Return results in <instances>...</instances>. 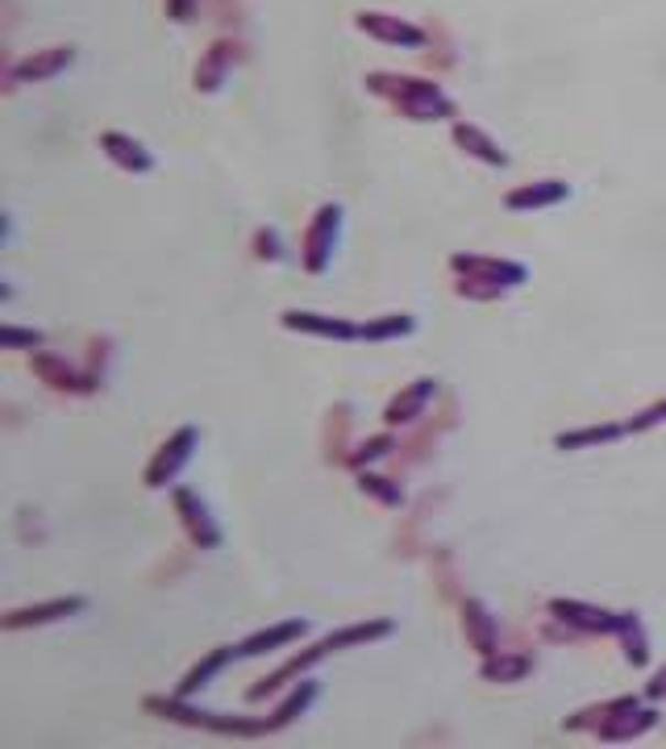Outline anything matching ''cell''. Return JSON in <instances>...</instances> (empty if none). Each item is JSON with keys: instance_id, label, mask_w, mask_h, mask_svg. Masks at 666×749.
Listing matches in <instances>:
<instances>
[{"instance_id": "4", "label": "cell", "mask_w": 666, "mask_h": 749, "mask_svg": "<svg viewBox=\"0 0 666 749\" xmlns=\"http://www.w3.org/2000/svg\"><path fill=\"white\" fill-rule=\"evenodd\" d=\"M450 267L458 275V296L467 300H495L509 287L529 280L525 262L516 259H492V254H450Z\"/></svg>"}, {"instance_id": "33", "label": "cell", "mask_w": 666, "mask_h": 749, "mask_svg": "<svg viewBox=\"0 0 666 749\" xmlns=\"http://www.w3.org/2000/svg\"><path fill=\"white\" fill-rule=\"evenodd\" d=\"M646 699H666V671H658L646 683Z\"/></svg>"}, {"instance_id": "3", "label": "cell", "mask_w": 666, "mask_h": 749, "mask_svg": "<svg viewBox=\"0 0 666 749\" xmlns=\"http://www.w3.org/2000/svg\"><path fill=\"white\" fill-rule=\"evenodd\" d=\"M654 725H658V712L646 708L637 695H616L604 708H583L579 716L563 720V729H591L604 741H633Z\"/></svg>"}, {"instance_id": "10", "label": "cell", "mask_w": 666, "mask_h": 749, "mask_svg": "<svg viewBox=\"0 0 666 749\" xmlns=\"http://www.w3.org/2000/svg\"><path fill=\"white\" fill-rule=\"evenodd\" d=\"M76 63V46H51V51H39V55H25L9 72V88L13 84H42V79H55L67 67Z\"/></svg>"}, {"instance_id": "7", "label": "cell", "mask_w": 666, "mask_h": 749, "mask_svg": "<svg viewBox=\"0 0 666 749\" xmlns=\"http://www.w3.org/2000/svg\"><path fill=\"white\" fill-rule=\"evenodd\" d=\"M172 504H175V512H179L184 529H188V538L200 545V550H217V545H221V529H217V521L209 517L205 500H200L192 487H175Z\"/></svg>"}, {"instance_id": "32", "label": "cell", "mask_w": 666, "mask_h": 749, "mask_svg": "<svg viewBox=\"0 0 666 749\" xmlns=\"http://www.w3.org/2000/svg\"><path fill=\"white\" fill-rule=\"evenodd\" d=\"M196 13V0H167V18L172 21H188Z\"/></svg>"}, {"instance_id": "25", "label": "cell", "mask_w": 666, "mask_h": 749, "mask_svg": "<svg viewBox=\"0 0 666 749\" xmlns=\"http://www.w3.org/2000/svg\"><path fill=\"white\" fill-rule=\"evenodd\" d=\"M417 329V321L408 317V313H392V317H380V321H367L362 325V341H392V337H404Z\"/></svg>"}, {"instance_id": "16", "label": "cell", "mask_w": 666, "mask_h": 749, "mask_svg": "<svg viewBox=\"0 0 666 749\" xmlns=\"http://www.w3.org/2000/svg\"><path fill=\"white\" fill-rule=\"evenodd\" d=\"M450 138H455V146L462 150V154H471V159H479V163H488V167H509V154L495 146L492 133L471 126V121H455Z\"/></svg>"}, {"instance_id": "31", "label": "cell", "mask_w": 666, "mask_h": 749, "mask_svg": "<svg viewBox=\"0 0 666 749\" xmlns=\"http://www.w3.org/2000/svg\"><path fill=\"white\" fill-rule=\"evenodd\" d=\"M658 421H666V400L663 404H654V409H646L642 416H633V421H629V433H642V430H649V425H658Z\"/></svg>"}, {"instance_id": "6", "label": "cell", "mask_w": 666, "mask_h": 749, "mask_svg": "<svg viewBox=\"0 0 666 749\" xmlns=\"http://www.w3.org/2000/svg\"><path fill=\"white\" fill-rule=\"evenodd\" d=\"M196 437L200 433L192 430V425H179V430L163 442V449L154 454V463L146 467V487H167L184 470V463L192 458V449H196Z\"/></svg>"}, {"instance_id": "27", "label": "cell", "mask_w": 666, "mask_h": 749, "mask_svg": "<svg viewBox=\"0 0 666 749\" xmlns=\"http://www.w3.org/2000/svg\"><path fill=\"white\" fill-rule=\"evenodd\" d=\"M359 487L367 491V496H375L380 504H387V508H400V504H404V491H400V484H392V479H383V475L359 470Z\"/></svg>"}, {"instance_id": "12", "label": "cell", "mask_w": 666, "mask_h": 749, "mask_svg": "<svg viewBox=\"0 0 666 749\" xmlns=\"http://www.w3.org/2000/svg\"><path fill=\"white\" fill-rule=\"evenodd\" d=\"M284 325L308 337H329V341H362V325L338 317H321V313H284Z\"/></svg>"}, {"instance_id": "8", "label": "cell", "mask_w": 666, "mask_h": 749, "mask_svg": "<svg viewBox=\"0 0 666 749\" xmlns=\"http://www.w3.org/2000/svg\"><path fill=\"white\" fill-rule=\"evenodd\" d=\"M550 612L558 620H567L575 633H616L621 620H625V612L616 617V612H604V608L583 604V599H550Z\"/></svg>"}, {"instance_id": "21", "label": "cell", "mask_w": 666, "mask_h": 749, "mask_svg": "<svg viewBox=\"0 0 666 749\" xmlns=\"http://www.w3.org/2000/svg\"><path fill=\"white\" fill-rule=\"evenodd\" d=\"M34 371L51 383V388H58V392H92L96 383L92 379H84V374L72 367V362H63V358L55 355H39L34 358Z\"/></svg>"}, {"instance_id": "5", "label": "cell", "mask_w": 666, "mask_h": 749, "mask_svg": "<svg viewBox=\"0 0 666 749\" xmlns=\"http://www.w3.org/2000/svg\"><path fill=\"white\" fill-rule=\"evenodd\" d=\"M338 229H342V205H321L317 213H313L308 234H305V271L308 275H321L325 262L334 259Z\"/></svg>"}, {"instance_id": "9", "label": "cell", "mask_w": 666, "mask_h": 749, "mask_svg": "<svg viewBox=\"0 0 666 749\" xmlns=\"http://www.w3.org/2000/svg\"><path fill=\"white\" fill-rule=\"evenodd\" d=\"M362 34H371L375 42H387V46H408V51H417L429 42V34L413 25V21H400V18H387V13H359L354 18Z\"/></svg>"}, {"instance_id": "11", "label": "cell", "mask_w": 666, "mask_h": 749, "mask_svg": "<svg viewBox=\"0 0 666 749\" xmlns=\"http://www.w3.org/2000/svg\"><path fill=\"white\" fill-rule=\"evenodd\" d=\"M238 58H242V46H238L233 37H217L209 51L200 55V63H196V88H200V93H217Z\"/></svg>"}, {"instance_id": "2", "label": "cell", "mask_w": 666, "mask_h": 749, "mask_svg": "<svg viewBox=\"0 0 666 749\" xmlns=\"http://www.w3.org/2000/svg\"><path fill=\"white\" fill-rule=\"evenodd\" d=\"M367 93H375L396 112L413 117V121L455 117V100L441 93L434 79H417V75H367Z\"/></svg>"}, {"instance_id": "17", "label": "cell", "mask_w": 666, "mask_h": 749, "mask_svg": "<svg viewBox=\"0 0 666 749\" xmlns=\"http://www.w3.org/2000/svg\"><path fill=\"white\" fill-rule=\"evenodd\" d=\"M567 196H571V187L563 184V180H542V184L513 187V192L504 196V208H513V213H533V208L558 205V200H567Z\"/></svg>"}, {"instance_id": "24", "label": "cell", "mask_w": 666, "mask_h": 749, "mask_svg": "<svg viewBox=\"0 0 666 749\" xmlns=\"http://www.w3.org/2000/svg\"><path fill=\"white\" fill-rule=\"evenodd\" d=\"M529 674H533V658L525 654H500V658L488 654V662H483V679H488V683H521V679H529Z\"/></svg>"}, {"instance_id": "13", "label": "cell", "mask_w": 666, "mask_h": 749, "mask_svg": "<svg viewBox=\"0 0 666 749\" xmlns=\"http://www.w3.org/2000/svg\"><path fill=\"white\" fill-rule=\"evenodd\" d=\"M462 629H467V641L476 645L479 654L483 658L495 654V645H500V625H495V617L483 608V599H476V596L462 599Z\"/></svg>"}, {"instance_id": "22", "label": "cell", "mask_w": 666, "mask_h": 749, "mask_svg": "<svg viewBox=\"0 0 666 749\" xmlns=\"http://www.w3.org/2000/svg\"><path fill=\"white\" fill-rule=\"evenodd\" d=\"M233 658H238V645H221V650H212L209 658H200V662H196V666L184 674V683H179V695L205 692L212 679L221 674V666H226V662H233Z\"/></svg>"}, {"instance_id": "18", "label": "cell", "mask_w": 666, "mask_h": 749, "mask_svg": "<svg viewBox=\"0 0 666 749\" xmlns=\"http://www.w3.org/2000/svg\"><path fill=\"white\" fill-rule=\"evenodd\" d=\"M434 395H438V383H434V379H417V383H408V388L387 404V412H383V416H387V425H408V421H417Z\"/></svg>"}, {"instance_id": "23", "label": "cell", "mask_w": 666, "mask_h": 749, "mask_svg": "<svg viewBox=\"0 0 666 749\" xmlns=\"http://www.w3.org/2000/svg\"><path fill=\"white\" fill-rule=\"evenodd\" d=\"M629 433V425H591V430H575V433H558L554 446L558 449H588V446H604V442H621Z\"/></svg>"}, {"instance_id": "26", "label": "cell", "mask_w": 666, "mask_h": 749, "mask_svg": "<svg viewBox=\"0 0 666 749\" xmlns=\"http://www.w3.org/2000/svg\"><path fill=\"white\" fill-rule=\"evenodd\" d=\"M616 637H621V645H625L629 662H637V666H642V662L649 658V645H646V637H642V620H637V617H629V612H625V620H621Z\"/></svg>"}, {"instance_id": "15", "label": "cell", "mask_w": 666, "mask_h": 749, "mask_svg": "<svg viewBox=\"0 0 666 749\" xmlns=\"http://www.w3.org/2000/svg\"><path fill=\"white\" fill-rule=\"evenodd\" d=\"M79 608H84V599H79V596L51 599V604H39V608H18V612H4V617H0V629L18 633V629H25V625H51V620L76 617Z\"/></svg>"}, {"instance_id": "20", "label": "cell", "mask_w": 666, "mask_h": 749, "mask_svg": "<svg viewBox=\"0 0 666 749\" xmlns=\"http://www.w3.org/2000/svg\"><path fill=\"white\" fill-rule=\"evenodd\" d=\"M321 695V683L317 679H296V687H292V695H287L284 704L280 708L271 712L266 720H271V732H280V729H287L296 716H305L308 708H313V699Z\"/></svg>"}, {"instance_id": "29", "label": "cell", "mask_w": 666, "mask_h": 749, "mask_svg": "<svg viewBox=\"0 0 666 749\" xmlns=\"http://www.w3.org/2000/svg\"><path fill=\"white\" fill-rule=\"evenodd\" d=\"M254 254H259V259H271V262L284 259V242H280V234H275V229H259V234H254Z\"/></svg>"}, {"instance_id": "19", "label": "cell", "mask_w": 666, "mask_h": 749, "mask_svg": "<svg viewBox=\"0 0 666 749\" xmlns=\"http://www.w3.org/2000/svg\"><path fill=\"white\" fill-rule=\"evenodd\" d=\"M308 633V620H280V625H271L263 633L247 637L242 645H238V658H250V654H271V650H280L287 641H296V637Z\"/></svg>"}, {"instance_id": "14", "label": "cell", "mask_w": 666, "mask_h": 749, "mask_svg": "<svg viewBox=\"0 0 666 749\" xmlns=\"http://www.w3.org/2000/svg\"><path fill=\"white\" fill-rule=\"evenodd\" d=\"M100 150L113 159L121 171H133V175H146V171H154V159L151 150L142 146V142H133L130 133L121 130H105L100 133Z\"/></svg>"}, {"instance_id": "1", "label": "cell", "mask_w": 666, "mask_h": 749, "mask_svg": "<svg viewBox=\"0 0 666 749\" xmlns=\"http://www.w3.org/2000/svg\"><path fill=\"white\" fill-rule=\"evenodd\" d=\"M392 620H362V625H350V629H342V633H329L325 641H313L305 654H296L287 666H280L275 674H266V679H259L254 687L247 692L250 704H259L263 695H275L280 687H287V683H296V679H305L321 658L338 654V650H350V645H367V641H383V637H392Z\"/></svg>"}, {"instance_id": "28", "label": "cell", "mask_w": 666, "mask_h": 749, "mask_svg": "<svg viewBox=\"0 0 666 749\" xmlns=\"http://www.w3.org/2000/svg\"><path fill=\"white\" fill-rule=\"evenodd\" d=\"M0 346L4 350H34V346H42V334L39 329H21V325H4L0 329Z\"/></svg>"}, {"instance_id": "30", "label": "cell", "mask_w": 666, "mask_h": 749, "mask_svg": "<svg viewBox=\"0 0 666 749\" xmlns=\"http://www.w3.org/2000/svg\"><path fill=\"white\" fill-rule=\"evenodd\" d=\"M392 446H396L392 437H380V442H367V446H362L359 454L350 458V467H354V470L371 467V463H375V458H383V454H387V449H392Z\"/></svg>"}]
</instances>
